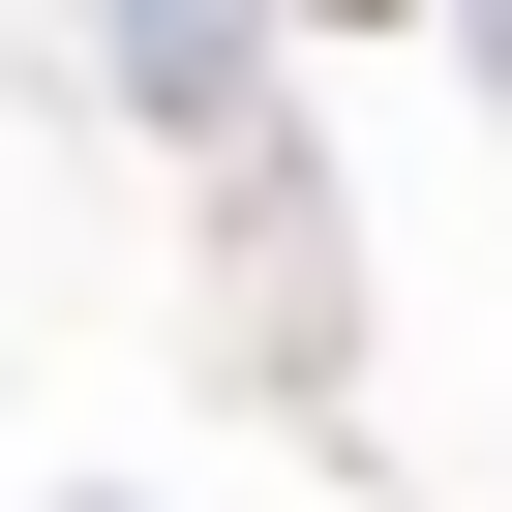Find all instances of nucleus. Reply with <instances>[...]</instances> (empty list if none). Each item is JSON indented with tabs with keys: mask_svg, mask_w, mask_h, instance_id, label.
Listing matches in <instances>:
<instances>
[{
	"mask_svg": "<svg viewBox=\"0 0 512 512\" xmlns=\"http://www.w3.org/2000/svg\"><path fill=\"white\" fill-rule=\"evenodd\" d=\"M302 31H392V0H302Z\"/></svg>",
	"mask_w": 512,
	"mask_h": 512,
	"instance_id": "f257e3e1",
	"label": "nucleus"
}]
</instances>
